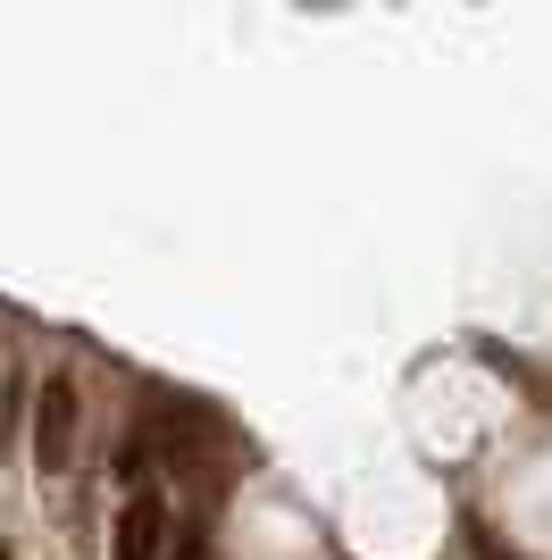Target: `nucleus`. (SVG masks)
I'll use <instances>...</instances> for the list:
<instances>
[{"instance_id":"nucleus-1","label":"nucleus","mask_w":552,"mask_h":560,"mask_svg":"<svg viewBox=\"0 0 552 560\" xmlns=\"http://www.w3.org/2000/svg\"><path fill=\"white\" fill-rule=\"evenodd\" d=\"M76 427H84L76 369H50V376H43V394H34V468H43V477H68V460H76Z\"/></svg>"},{"instance_id":"nucleus-2","label":"nucleus","mask_w":552,"mask_h":560,"mask_svg":"<svg viewBox=\"0 0 552 560\" xmlns=\"http://www.w3.org/2000/svg\"><path fill=\"white\" fill-rule=\"evenodd\" d=\"M160 544H168V493L135 486V502L117 518V560H160Z\"/></svg>"}]
</instances>
